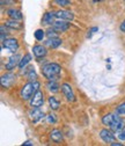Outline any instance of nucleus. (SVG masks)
Wrapping results in <instances>:
<instances>
[{
	"label": "nucleus",
	"instance_id": "c85d7f7f",
	"mask_svg": "<svg viewBox=\"0 0 125 146\" xmlns=\"http://www.w3.org/2000/svg\"><path fill=\"white\" fill-rule=\"evenodd\" d=\"M118 138L122 139V140H125V131H120L119 135H118Z\"/></svg>",
	"mask_w": 125,
	"mask_h": 146
},
{
	"label": "nucleus",
	"instance_id": "6e6552de",
	"mask_svg": "<svg viewBox=\"0 0 125 146\" xmlns=\"http://www.w3.org/2000/svg\"><path fill=\"white\" fill-rule=\"evenodd\" d=\"M14 82H15V76L13 73H6V74L1 77V86L5 88L11 87Z\"/></svg>",
	"mask_w": 125,
	"mask_h": 146
},
{
	"label": "nucleus",
	"instance_id": "f257e3e1",
	"mask_svg": "<svg viewBox=\"0 0 125 146\" xmlns=\"http://www.w3.org/2000/svg\"><path fill=\"white\" fill-rule=\"evenodd\" d=\"M60 71H62V67H60V65L57 64V63H49V64L44 65L43 68H42L43 76H44L48 80L56 79V77L59 76Z\"/></svg>",
	"mask_w": 125,
	"mask_h": 146
},
{
	"label": "nucleus",
	"instance_id": "9d476101",
	"mask_svg": "<svg viewBox=\"0 0 125 146\" xmlns=\"http://www.w3.org/2000/svg\"><path fill=\"white\" fill-rule=\"evenodd\" d=\"M20 56L19 54H15V56H12V57H9V59H8V62L6 63V70H8V71H12L13 68H15L17 65L20 64Z\"/></svg>",
	"mask_w": 125,
	"mask_h": 146
},
{
	"label": "nucleus",
	"instance_id": "39448f33",
	"mask_svg": "<svg viewBox=\"0 0 125 146\" xmlns=\"http://www.w3.org/2000/svg\"><path fill=\"white\" fill-rule=\"evenodd\" d=\"M29 117L34 123H37L38 121H41L44 117V113L41 110L40 108H32L29 111Z\"/></svg>",
	"mask_w": 125,
	"mask_h": 146
},
{
	"label": "nucleus",
	"instance_id": "9b49d317",
	"mask_svg": "<svg viewBox=\"0 0 125 146\" xmlns=\"http://www.w3.org/2000/svg\"><path fill=\"white\" fill-rule=\"evenodd\" d=\"M52 28L55 29L56 31L63 33V31H66L69 28V23L65 22V20H63V21H55V22H53V25H52Z\"/></svg>",
	"mask_w": 125,
	"mask_h": 146
},
{
	"label": "nucleus",
	"instance_id": "f8f14e48",
	"mask_svg": "<svg viewBox=\"0 0 125 146\" xmlns=\"http://www.w3.org/2000/svg\"><path fill=\"white\" fill-rule=\"evenodd\" d=\"M117 117H118V114L117 115H114V114H106V115H104L103 116V118H102V123L104 124V125H106V126H111L112 125V123L117 119Z\"/></svg>",
	"mask_w": 125,
	"mask_h": 146
},
{
	"label": "nucleus",
	"instance_id": "4468645a",
	"mask_svg": "<svg viewBox=\"0 0 125 146\" xmlns=\"http://www.w3.org/2000/svg\"><path fill=\"white\" fill-rule=\"evenodd\" d=\"M50 138H51L52 141H55L57 144H60L63 141V133H62V131L55 129V130H52L50 132Z\"/></svg>",
	"mask_w": 125,
	"mask_h": 146
},
{
	"label": "nucleus",
	"instance_id": "dca6fc26",
	"mask_svg": "<svg viewBox=\"0 0 125 146\" xmlns=\"http://www.w3.org/2000/svg\"><path fill=\"white\" fill-rule=\"evenodd\" d=\"M56 17V12H48L43 16V22L45 25H53V19Z\"/></svg>",
	"mask_w": 125,
	"mask_h": 146
},
{
	"label": "nucleus",
	"instance_id": "aec40b11",
	"mask_svg": "<svg viewBox=\"0 0 125 146\" xmlns=\"http://www.w3.org/2000/svg\"><path fill=\"white\" fill-rule=\"evenodd\" d=\"M49 106H50V108L52 109V110H57V109H59L60 103L55 96H50L49 98Z\"/></svg>",
	"mask_w": 125,
	"mask_h": 146
},
{
	"label": "nucleus",
	"instance_id": "0eeeda50",
	"mask_svg": "<svg viewBox=\"0 0 125 146\" xmlns=\"http://www.w3.org/2000/svg\"><path fill=\"white\" fill-rule=\"evenodd\" d=\"M3 44H4V48H6L7 50L13 51V52H15L19 49V42H17L16 38H7L3 42Z\"/></svg>",
	"mask_w": 125,
	"mask_h": 146
},
{
	"label": "nucleus",
	"instance_id": "f3484780",
	"mask_svg": "<svg viewBox=\"0 0 125 146\" xmlns=\"http://www.w3.org/2000/svg\"><path fill=\"white\" fill-rule=\"evenodd\" d=\"M5 26L7 28H11V29H21L22 28V25L19 22V20H14V19L7 20L5 22Z\"/></svg>",
	"mask_w": 125,
	"mask_h": 146
},
{
	"label": "nucleus",
	"instance_id": "a211bd4d",
	"mask_svg": "<svg viewBox=\"0 0 125 146\" xmlns=\"http://www.w3.org/2000/svg\"><path fill=\"white\" fill-rule=\"evenodd\" d=\"M123 126H124V122H123V119L118 116L117 119H116V121L112 123V125L110 126V129H111L112 131H117V132H118V131H120V130L123 129Z\"/></svg>",
	"mask_w": 125,
	"mask_h": 146
},
{
	"label": "nucleus",
	"instance_id": "2f4dec72",
	"mask_svg": "<svg viewBox=\"0 0 125 146\" xmlns=\"http://www.w3.org/2000/svg\"><path fill=\"white\" fill-rule=\"evenodd\" d=\"M22 145H23V146H24V145H30V146H31V145H32V143H31V141H29V140H27V141H24Z\"/></svg>",
	"mask_w": 125,
	"mask_h": 146
},
{
	"label": "nucleus",
	"instance_id": "ddd939ff",
	"mask_svg": "<svg viewBox=\"0 0 125 146\" xmlns=\"http://www.w3.org/2000/svg\"><path fill=\"white\" fill-rule=\"evenodd\" d=\"M62 44V40L59 37H51L48 41H45V45L50 49H56Z\"/></svg>",
	"mask_w": 125,
	"mask_h": 146
},
{
	"label": "nucleus",
	"instance_id": "4be33fe9",
	"mask_svg": "<svg viewBox=\"0 0 125 146\" xmlns=\"http://www.w3.org/2000/svg\"><path fill=\"white\" fill-rule=\"evenodd\" d=\"M48 88H49L50 92H52V93H57L58 90H59V85H58L56 81L50 80V82L48 84Z\"/></svg>",
	"mask_w": 125,
	"mask_h": 146
},
{
	"label": "nucleus",
	"instance_id": "7ed1b4c3",
	"mask_svg": "<svg viewBox=\"0 0 125 146\" xmlns=\"http://www.w3.org/2000/svg\"><path fill=\"white\" fill-rule=\"evenodd\" d=\"M43 103H44V95H43V92H41V90H37V92L34 94V96L31 98L30 106H31L32 108H40L41 106H43Z\"/></svg>",
	"mask_w": 125,
	"mask_h": 146
},
{
	"label": "nucleus",
	"instance_id": "2eb2a0df",
	"mask_svg": "<svg viewBox=\"0 0 125 146\" xmlns=\"http://www.w3.org/2000/svg\"><path fill=\"white\" fill-rule=\"evenodd\" d=\"M32 51H34V54L36 58H42L46 54V49L43 45H35L32 48Z\"/></svg>",
	"mask_w": 125,
	"mask_h": 146
},
{
	"label": "nucleus",
	"instance_id": "f03ea898",
	"mask_svg": "<svg viewBox=\"0 0 125 146\" xmlns=\"http://www.w3.org/2000/svg\"><path fill=\"white\" fill-rule=\"evenodd\" d=\"M37 90H40V82L38 81H30L28 84H26L21 92H20V95H21V99L22 100H29L30 98H32V95L37 92Z\"/></svg>",
	"mask_w": 125,
	"mask_h": 146
},
{
	"label": "nucleus",
	"instance_id": "5701e85b",
	"mask_svg": "<svg viewBox=\"0 0 125 146\" xmlns=\"http://www.w3.org/2000/svg\"><path fill=\"white\" fill-rule=\"evenodd\" d=\"M45 36V33L43 29H37L36 31H35V38H36L37 41H42L44 38Z\"/></svg>",
	"mask_w": 125,
	"mask_h": 146
},
{
	"label": "nucleus",
	"instance_id": "bb28decb",
	"mask_svg": "<svg viewBox=\"0 0 125 146\" xmlns=\"http://www.w3.org/2000/svg\"><path fill=\"white\" fill-rule=\"evenodd\" d=\"M55 1L59 6H68V5H71L69 0H55Z\"/></svg>",
	"mask_w": 125,
	"mask_h": 146
},
{
	"label": "nucleus",
	"instance_id": "1a4fd4ad",
	"mask_svg": "<svg viewBox=\"0 0 125 146\" xmlns=\"http://www.w3.org/2000/svg\"><path fill=\"white\" fill-rule=\"evenodd\" d=\"M100 136H101L102 140H103L104 143H106V144H111V143H114L115 139H116L115 136H114V133H112L110 130H106V129L101 130Z\"/></svg>",
	"mask_w": 125,
	"mask_h": 146
},
{
	"label": "nucleus",
	"instance_id": "7c9ffc66",
	"mask_svg": "<svg viewBox=\"0 0 125 146\" xmlns=\"http://www.w3.org/2000/svg\"><path fill=\"white\" fill-rule=\"evenodd\" d=\"M120 30L123 31V33H125V20L122 22V25H120Z\"/></svg>",
	"mask_w": 125,
	"mask_h": 146
},
{
	"label": "nucleus",
	"instance_id": "6ab92c4d",
	"mask_svg": "<svg viewBox=\"0 0 125 146\" xmlns=\"http://www.w3.org/2000/svg\"><path fill=\"white\" fill-rule=\"evenodd\" d=\"M7 14L11 19H14V20H21L22 19V13L20 11H17L15 8H12V9H8L7 11Z\"/></svg>",
	"mask_w": 125,
	"mask_h": 146
},
{
	"label": "nucleus",
	"instance_id": "cd10ccee",
	"mask_svg": "<svg viewBox=\"0 0 125 146\" xmlns=\"http://www.w3.org/2000/svg\"><path fill=\"white\" fill-rule=\"evenodd\" d=\"M46 35H48L49 38H51V37H58L57 34H56V30L53 29V28H52V29H49L48 33H46Z\"/></svg>",
	"mask_w": 125,
	"mask_h": 146
},
{
	"label": "nucleus",
	"instance_id": "20e7f679",
	"mask_svg": "<svg viewBox=\"0 0 125 146\" xmlns=\"http://www.w3.org/2000/svg\"><path fill=\"white\" fill-rule=\"evenodd\" d=\"M62 92H63L64 96L66 98V100H67L68 102H73V101L75 100L73 89H72V87H71L68 84H63V85H62Z\"/></svg>",
	"mask_w": 125,
	"mask_h": 146
},
{
	"label": "nucleus",
	"instance_id": "b1692460",
	"mask_svg": "<svg viewBox=\"0 0 125 146\" xmlns=\"http://www.w3.org/2000/svg\"><path fill=\"white\" fill-rule=\"evenodd\" d=\"M116 113L118 115H125V102L124 103H120L117 108H116Z\"/></svg>",
	"mask_w": 125,
	"mask_h": 146
},
{
	"label": "nucleus",
	"instance_id": "423d86ee",
	"mask_svg": "<svg viewBox=\"0 0 125 146\" xmlns=\"http://www.w3.org/2000/svg\"><path fill=\"white\" fill-rule=\"evenodd\" d=\"M56 17L59 20H65V21H72L74 19V14L71 11H58L56 12Z\"/></svg>",
	"mask_w": 125,
	"mask_h": 146
},
{
	"label": "nucleus",
	"instance_id": "393cba45",
	"mask_svg": "<svg viewBox=\"0 0 125 146\" xmlns=\"http://www.w3.org/2000/svg\"><path fill=\"white\" fill-rule=\"evenodd\" d=\"M28 79H29V80H31V81H35V80H36V73H35V71H34V68H32V67H30V68H29Z\"/></svg>",
	"mask_w": 125,
	"mask_h": 146
},
{
	"label": "nucleus",
	"instance_id": "c756f323",
	"mask_svg": "<svg viewBox=\"0 0 125 146\" xmlns=\"http://www.w3.org/2000/svg\"><path fill=\"white\" fill-rule=\"evenodd\" d=\"M96 30H99V28H97V27H94V28H92V29H91V33L88 34V37H91V36H92V34L96 33Z\"/></svg>",
	"mask_w": 125,
	"mask_h": 146
},
{
	"label": "nucleus",
	"instance_id": "a878e982",
	"mask_svg": "<svg viewBox=\"0 0 125 146\" xmlns=\"http://www.w3.org/2000/svg\"><path fill=\"white\" fill-rule=\"evenodd\" d=\"M46 121H48V123H49V124H53V123H56V122H57L56 115H55V114H50V115H48Z\"/></svg>",
	"mask_w": 125,
	"mask_h": 146
},
{
	"label": "nucleus",
	"instance_id": "412c9836",
	"mask_svg": "<svg viewBox=\"0 0 125 146\" xmlns=\"http://www.w3.org/2000/svg\"><path fill=\"white\" fill-rule=\"evenodd\" d=\"M30 60H31V54L27 53L24 57H22V58H21L20 64H19V67H20V68H24V67L27 66V64H28Z\"/></svg>",
	"mask_w": 125,
	"mask_h": 146
}]
</instances>
